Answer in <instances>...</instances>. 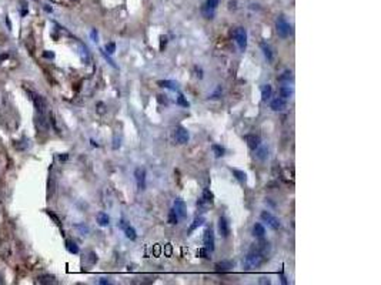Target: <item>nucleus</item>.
Instances as JSON below:
<instances>
[{"instance_id":"1","label":"nucleus","mask_w":381,"mask_h":285,"mask_svg":"<svg viewBox=\"0 0 381 285\" xmlns=\"http://www.w3.org/2000/svg\"><path fill=\"white\" fill-rule=\"evenodd\" d=\"M267 242H263V244H254L253 247L250 248L246 260H244V267L246 269H253V268H257L260 265L267 261Z\"/></svg>"},{"instance_id":"2","label":"nucleus","mask_w":381,"mask_h":285,"mask_svg":"<svg viewBox=\"0 0 381 285\" xmlns=\"http://www.w3.org/2000/svg\"><path fill=\"white\" fill-rule=\"evenodd\" d=\"M275 32H277V34L281 37V39H287L290 34H291V24L287 22V19H286V16H283V15H280L278 17H277V20H275Z\"/></svg>"},{"instance_id":"3","label":"nucleus","mask_w":381,"mask_h":285,"mask_svg":"<svg viewBox=\"0 0 381 285\" xmlns=\"http://www.w3.org/2000/svg\"><path fill=\"white\" fill-rule=\"evenodd\" d=\"M234 39L237 42V46H238L240 51H244L247 49V32H246L244 27H236Z\"/></svg>"},{"instance_id":"4","label":"nucleus","mask_w":381,"mask_h":285,"mask_svg":"<svg viewBox=\"0 0 381 285\" xmlns=\"http://www.w3.org/2000/svg\"><path fill=\"white\" fill-rule=\"evenodd\" d=\"M35 126L37 129L39 133H47L49 129H50V124H49V118L46 116V113H36V117H35Z\"/></svg>"},{"instance_id":"5","label":"nucleus","mask_w":381,"mask_h":285,"mask_svg":"<svg viewBox=\"0 0 381 285\" xmlns=\"http://www.w3.org/2000/svg\"><path fill=\"white\" fill-rule=\"evenodd\" d=\"M173 137H174V140H176L179 144H187L189 140H190V134L187 132V129H184L183 126H179V127L174 129Z\"/></svg>"},{"instance_id":"6","label":"nucleus","mask_w":381,"mask_h":285,"mask_svg":"<svg viewBox=\"0 0 381 285\" xmlns=\"http://www.w3.org/2000/svg\"><path fill=\"white\" fill-rule=\"evenodd\" d=\"M260 218L263 222H266L272 230H278L280 227H281V224H280V221L275 218L274 216L272 214V213H269V211H263L261 214H260Z\"/></svg>"},{"instance_id":"7","label":"nucleus","mask_w":381,"mask_h":285,"mask_svg":"<svg viewBox=\"0 0 381 285\" xmlns=\"http://www.w3.org/2000/svg\"><path fill=\"white\" fill-rule=\"evenodd\" d=\"M173 210L176 211V214H177V217L181 219H184L187 217V205H186V202L181 200V198H177L176 201H174V204H173Z\"/></svg>"},{"instance_id":"8","label":"nucleus","mask_w":381,"mask_h":285,"mask_svg":"<svg viewBox=\"0 0 381 285\" xmlns=\"http://www.w3.org/2000/svg\"><path fill=\"white\" fill-rule=\"evenodd\" d=\"M218 234L221 238H229L232 234V228H230V222L227 221V218L220 217L218 218Z\"/></svg>"},{"instance_id":"9","label":"nucleus","mask_w":381,"mask_h":285,"mask_svg":"<svg viewBox=\"0 0 381 285\" xmlns=\"http://www.w3.org/2000/svg\"><path fill=\"white\" fill-rule=\"evenodd\" d=\"M134 178H136V183H137V188L140 191L146 190V170L139 167L134 170Z\"/></svg>"},{"instance_id":"10","label":"nucleus","mask_w":381,"mask_h":285,"mask_svg":"<svg viewBox=\"0 0 381 285\" xmlns=\"http://www.w3.org/2000/svg\"><path fill=\"white\" fill-rule=\"evenodd\" d=\"M203 242H204V248H206L209 252H213V251H214V233H213L212 228H207V230L204 231Z\"/></svg>"},{"instance_id":"11","label":"nucleus","mask_w":381,"mask_h":285,"mask_svg":"<svg viewBox=\"0 0 381 285\" xmlns=\"http://www.w3.org/2000/svg\"><path fill=\"white\" fill-rule=\"evenodd\" d=\"M270 107L273 111H283V110L287 107V100L283 99V97H274L270 103Z\"/></svg>"},{"instance_id":"12","label":"nucleus","mask_w":381,"mask_h":285,"mask_svg":"<svg viewBox=\"0 0 381 285\" xmlns=\"http://www.w3.org/2000/svg\"><path fill=\"white\" fill-rule=\"evenodd\" d=\"M33 103H35L36 113H46V110H47V103H46L44 97L39 96V94H36V96L33 97Z\"/></svg>"},{"instance_id":"13","label":"nucleus","mask_w":381,"mask_h":285,"mask_svg":"<svg viewBox=\"0 0 381 285\" xmlns=\"http://www.w3.org/2000/svg\"><path fill=\"white\" fill-rule=\"evenodd\" d=\"M247 146H249V149L250 150H257L260 146H261V138L258 137V135H255V134H250V135H247Z\"/></svg>"},{"instance_id":"14","label":"nucleus","mask_w":381,"mask_h":285,"mask_svg":"<svg viewBox=\"0 0 381 285\" xmlns=\"http://www.w3.org/2000/svg\"><path fill=\"white\" fill-rule=\"evenodd\" d=\"M261 50H263V54H264L266 60H267L269 63H273V62H274V53H273V49L270 47V44L263 42V43H261Z\"/></svg>"},{"instance_id":"15","label":"nucleus","mask_w":381,"mask_h":285,"mask_svg":"<svg viewBox=\"0 0 381 285\" xmlns=\"http://www.w3.org/2000/svg\"><path fill=\"white\" fill-rule=\"evenodd\" d=\"M36 284L54 285V284H57V280H56L53 275H49V274H46V275H39V277L36 278Z\"/></svg>"},{"instance_id":"16","label":"nucleus","mask_w":381,"mask_h":285,"mask_svg":"<svg viewBox=\"0 0 381 285\" xmlns=\"http://www.w3.org/2000/svg\"><path fill=\"white\" fill-rule=\"evenodd\" d=\"M213 200H214V196H213L212 191H210L209 188H204L203 196H201V198H200L199 204H200V205H212Z\"/></svg>"},{"instance_id":"17","label":"nucleus","mask_w":381,"mask_h":285,"mask_svg":"<svg viewBox=\"0 0 381 285\" xmlns=\"http://www.w3.org/2000/svg\"><path fill=\"white\" fill-rule=\"evenodd\" d=\"M232 268H234V261H230V260H223V261L216 264V269L218 272H227Z\"/></svg>"},{"instance_id":"18","label":"nucleus","mask_w":381,"mask_h":285,"mask_svg":"<svg viewBox=\"0 0 381 285\" xmlns=\"http://www.w3.org/2000/svg\"><path fill=\"white\" fill-rule=\"evenodd\" d=\"M201 15H203L204 19L212 20V19H214V16H216V9H213V7L207 6V4L204 3L203 7H201Z\"/></svg>"},{"instance_id":"19","label":"nucleus","mask_w":381,"mask_h":285,"mask_svg":"<svg viewBox=\"0 0 381 285\" xmlns=\"http://www.w3.org/2000/svg\"><path fill=\"white\" fill-rule=\"evenodd\" d=\"M272 94H273V88L270 84H263L261 86V100L263 101H269L272 99Z\"/></svg>"},{"instance_id":"20","label":"nucleus","mask_w":381,"mask_h":285,"mask_svg":"<svg viewBox=\"0 0 381 285\" xmlns=\"http://www.w3.org/2000/svg\"><path fill=\"white\" fill-rule=\"evenodd\" d=\"M278 94H280V97L289 100L293 96V88L290 87L289 84H284V86H281V87L278 88Z\"/></svg>"},{"instance_id":"21","label":"nucleus","mask_w":381,"mask_h":285,"mask_svg":"<svg viewBox=\"0 0 381 285\" xmlns=\"http://www.w3.org/2000/svg\"><path fill=\"white\" fill-rule=\"evenodd\" d=\"M253 235L254 237H257V238H264V235H266V228H264L263 224H260V222L254 224Z\"/></svg>"},{"instance_id":"22","label":"nucleus","mask_w":381,"mask_h":285,"mask_svg":"<svg viewBox=\"0 0 381 285\" xmlns=\"http://www.w3.org/2000/svg\"><path fill=\"white\" fill-rule=\"evenodd\" d=\"M255 151H257V154H255V155H257V158H258V160H261V161H266V160L269 158V149H267V147H264V146H260V147H258Z\"/></svg>"},{"instance_id":"23","label":"nucleus","mask_w":381,"mask_h":285,"mask_svg":"<svg viewBox=\"0 0 381 285\" xmlns=\"http://www.w3.org/2000/svg\"><path fill=\"white\" fill-rule=\"evenodd\" d=\"M123 228H125V234H126V237L130 240V241H134V240L137 238V233H136V230H134L131 225H125Z\"/></svg>"},{"instance_id":"24","label":"nucleus","mask_w":381,"mask_h":285,"mask_svg":"<svg viewBox=\"0 0 381 285\" xmlns=\"http://www.w3.org/2000/svg\"><path fill=\"white\" fill-rule=\"evenodd\" d=\"M96 219H97V224H99L100 227H107L109 222H110V218H109V216H107L106 213H99Z\"/></svg>"},{"instance_id":"25","label":"nucleus","mask_w":381,"mask_h":285,"mask_svg":"<svg viewBox=\"0 0 381 285\" xmlns=\"http://www.w3.org/2000/svg\"><path fill=\"white\" fill-rule=\"evenodd\" d=\"M278 82H281V83H290V82H293V73H291L290 70H286V71L278 77Z\"/></svg>"},{"instance_id":"26","label":"nucleus","mask_w":381,"mask_h":285,"mask_svg":"<svg viewBox=\"0 0 381 285\" xmlns=\"http://www.w3.org/2000/svg\"><path fill=\"white\" fill-rule=\"evenodd\" d=\"M159 86L163 88H169V90H173V91H176L177 90V84L174 83V82H170V80H162V82H159Z\"/></svg>"},{"instance_id":"27","label":"nucleus","mask_w":381,"mask_h":285,"mask_svg":"<svg viewBox=\"0 0 381 285\" xmlns=\"http://www.w3.org/2000/svg\"><path fill=\"white\" fill-rule=\"evenodd\" d=\"M232 173H233V176L240 181V183H244L246 180H247V174L244 173V171H241V170H237V168H232Z\"/></svg>"},{"instance_id":"28","label":"nucleus","mask_w":381,"mask_h":285,"mask_svg":"<svg viewBox=\"0 0 381 285\" xmlns=\"http://www.w3.org/2000/svg\"><path fill=\"white\" fill-rule=\"evenodd\" d=\"M203 224H204V218H203V217H197V218H194L193 224H191L190 228H189V234H190V233H193L194 230H197L199 227H201Z\"/></svg>"},{"instance_id":"29","label":"nucleus","mask_w":381,"mask_h":285,"mask_svg":"<svg viewBox=\"0 0 381 285\" xmlns=\"http://www.w3.org/2000/svg\"><path fill=\"white\" fill-rule=\"evenodd\" d=\"M66 248H67V251L72 252V254H79V247L76 245V242L67 241L66 242Z\"/></svg>"},{"instance_id":"30","label":"nucleus","mask_w":381,"mask_h":285,"mask_svg":"<svg viewBox=\"0 0 381 285\" xmlns=\"http://www.w3.org/2000/svg\"><path fill=\"white\" fill-rule=\"evenodd\" d=\"M213 151H214V155H216L217 158L223 157L224 153H226L224 147H221V146H218V144H214V146H213Z\"/></svg>"},{"instance_id":"31","label":"nucleus","mask_w":381,"mask_h":285,"mask_svg":"<svg viewBox=\"0 0 381 285\" xmlns=\"http://www.w3.org/2000/svg\"><path fill=\"white\" fill-rule=\"evenodd\" d=\"M167 221H169V224L171 225H174V224H177L179 222V217H177V214H176V211L171 208L169 211V217H167Z\"/></svg>"},{"instance_id":"32","label":"nucleus","mask_w":381,"mask_h":285,"mask_svg":"<svg viewBox=\"0 0 381 285\" xmlns=\"http://www.w3.org/2000/svg\"><path fill=\"white\" fill-rule=\"evenodd\" d=\"M177 104H180V106H183V107H189V106H190L189 101L184 99L183 94H179V97H177Z\"/></svg>"},{"instance_id":"33","label":"nucleus","mask_w":381,"mask_h":285,"mask_svg":"<svg viewBox=\"0 0 381 285\" xmlns=\"http://www.w3.org/2000/svg\"><path fill=\"white\" fill-rule=\"evenodd\" d=\"M221 93H223V90H221V86H218V87L216 88V91L209 96V99H212V100H216V99H218L220 96H221Z\"/></svg>"},{"instance_id":"34","label":"nucleus","mask_w":381,"mask_h":285,"mask_svg":"<svg viewBox=\"0 0 381 285\" xmlns=\"http://www.w3.org/2000/svg\"><path fill=\"white\" fill-rule=\"evenodd\" d=\"M105 49H106V51L109 54H113V53L116 51V43H113V42H111V43H107Z\"/></svg>"},{"instance_id":"35","label":"nucleus","mask_w":381,"mask_h":285,"mask_svg":"<svg viewBox=\"0 0 381 285\" xmlns=\"http://www.w3.org/2000/svg\"><path fill=\"white\" fill-rule=\"evenodd\" d=\"M197 255H200L201 258H210V257H209V251H207L206 248L199 250V251H197Z\"/></svg>"},{"instance_id":"36","label":"nucleus","mask_w":381,"mask_h":285,"mask_svg":"<svg viewBox=\"0 0 381 285\" xmlns=\"http://www.w3.org/2000/svg\"><path fill=\"white\" fill-rule=\"evenodd\" d=\"M206 4L210 6V7H213V9H217V6L220 4V0H207Z\"/></svg>"},{"instance_id":"37","label":"nucleus","mask_w":381,"mask_h":285,"mask_svg":"<svg viewBox=\"0 0 381 285\" xmlns=\"http://www.w3.org/2000/svg\"><path fill=\"white\" fill-rule=\"evenodd\" d=\"M160 40H162V44H160V49L163 50V47H164V46H166V43H167V37L162 36V39H160Z\"/></svg>"},{"instance_id":"38","label":"nucleus","mask_w":381,"mask_h":285,"mask_svg":"<svg viewBox=\"0 0 381 285\" xmlns=\"http://www.w3.org/2000/svg\"><path fill=\"white\" fill-rule=\"evenodd\" d=\"M166 255L167 257L171 255V244H166Z\"/></svg>"},{"instance_id":"39","label":"nucleus","mask_w":381,"mask_h":285,"mask_svg":"<svg viewBox=\"0 0 381 285\" xmlns=\"http://www.w3.org/2000/svg\"><path fill=\"white\" fill-rule=\"evenodd\" d=\"M272 281L269 278H260V284H270Z\"/></svg>"},{"instance_id":"40","label":"nucleus","mask_w":381,"mask_h":285,"mask_svg":"<svg viewBox=\"0 0 381 285\" xmlns=\"http://www.w3.org/2000/svg\"><path fill=\"white\" fill-rule=\"evenodd\" d=\"M91 37H93V40H94V42H97V32H96V30H93V32H91Z\"/></svg>"},{"instance_id":"41","label":"nucleus","mask_w":381,"mask_h":285,"mask_svg":"<svg viewBox=\"0 0 381 285\" xmlns=\"http://www.w3.org/2000/svg\"><path fill=\"white\" fill-rule=\"evenodd\" d=\"M99 284H102V285L110 284V281H109V280H106V278H102V280H100V281H99Z\"/></svg>"},{"instance_id":"42","label":"nucleus","mask_w":381,"mask_h":285,"mask_svg":"<svg viewBox=\"0 0 381 285\" xmlns=\"http://www.w3.org/2000/svg\"><path fill=\"white\" fill-rule=\"evenodd\" d=\"M154 252H156V255L160 254V247H159V244H156V247H154Z\"/></svg>"},{"instance_id":"43","label":"nucleus","mask_w":381,"mask_h":285,"mask_svg":"<svg viewBox=\"0 0 381 285\" xmlns=\"http://www.w3.org/2000/svg\"><path fill=\"white\" fill-rule=\"evenodd\" d=\"M44 57H53V54L52 53H44Z\"/></svg>"},{"instance_id":"44","label":"nucleus","mask_w":381,"mask_h":285,"mask_svg":"<svg viewBox=\"0 0 381 285\" xmlns=\"http://www.w3.org/2000/svg\"><path fill=\"white\" fill-rule=\"evenodd\" d=\"M0 284H3V281H1V277H0Z\"/></svg>"}]
</instances>
